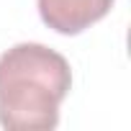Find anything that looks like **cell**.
<instances>
[{"label":"cell","instance_id":"cell-1","mask_svg":"<svg viewBox=\"0 0 131 131\" xmlns=\"http://www.w3.org/2000/svg\"><path fill=\"white\" fill-rule=\"evenodd\" d=\"M72 88L70 62L59 51L23 41L0 54V126L8 131H51Z\"/></svg>","mask_w":131,"mask_h":131},{"label":"cell","instance_id":"cell-2","mask_svg":"<svg viewBox=\"0 0 131 131\" xmlns=\"http://www.w3.org/2000/svg\"><path fill=\"white\" fill-rule=\"evenodd\" d=\"M41 21L57 34L75 36L105 18L113 0H36Z\"/></svg>","mask_w":131,"mask_h":131}]
</instances>
